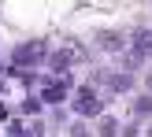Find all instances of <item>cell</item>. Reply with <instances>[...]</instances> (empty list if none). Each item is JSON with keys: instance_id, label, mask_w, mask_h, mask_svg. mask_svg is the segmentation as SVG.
Returning a JSON list of instances; mask_svg holds the SVG:
<instances>
[{"instance_id": "obj_1", "label": "cell", "mask_w": 152, "mask_h": 137, "mask_svg": "<svg viewBox=\"0 0 152 137\" xmlns=\"http://www.w3.org/2000/svg\"><path fill=\"white\" fill-rule=\"evenodd\" d=\"M93 44L100 52H108V56H115V52L126 48V34H123V30H96V34H93Z\"/></svg>"}, {"instance_id": "obj_2", "label": "cell", "mask_w": 152, "mask_h": 137, "mask_svg": "<svg viewBox=\"0 0 152 137\" xmlns=\"http://www.w3.org/2000/svg\"><path fill=\"white\" fill-rule=\"evenodd\" d=\"M74 111H78L82 119H96L104 111V104H100V96H96L93 89H78V96H74Z\"/></svg>"}, {"instance_id": "obj_3", "label": "cell", "mask_w": 152, "mask_h": 137, "mask_svg": "<svg viewBox=\"0 0 152 137\" xmlns=\"http://www.w3.org/2000/svg\"><path fill=\"white\" fill-rule=\"evenodd\" d=\"M41 56H45V41H26L11 52L15 63H41Z\"/></svg>"}, {"instance_id": "obj_4", "label": "cell", "mask_w": 152, "mask_h": 137, "mask_svg": "<svg viewBox=\"0 0 152 137\" xmlns=\"http://www.w3.org/2000/svg\"><path fill=\"white\" fill-rule=\"evenodd\" d=\"M134 119H137V122H145V119H152V93H148V89L134 96Z\"/></svg>"}, {"instance_id": "obj_5", "label": "cell", "mask_w": 152, "mask_h": 137, "mask_svg": "<svg viewBox=\"0 0 152 137\" xmlns=\"http://www.w3.org/2000/svg\"><path fill=\"white\" fill-rule=\"evenodd\" d=\"M123 133V126L115 122V119H100V126H96V137H119Z\"/></svg>"}, {"instance_id": "obj_6", "label": "cell", "mask_w": 152, "mask_h": 137, "mask_svg": "<svg viewBox=\"0 0 152 137\" xmlns=\"http://www.w3.org/2000/svg\"><path fill=\"white\" fill-rule=\"evenodd\" d=\"M119 137H137V122H126V126H123V133H119Z\"/></svg>"}, {"instance_id": "obj_7", "label": "cell", "mask_w": 152, "mask_h": 137, "mask_svg": "<svg viewBox=\"0 0 152 137\" xmlns=\"http://www.w3.org/2000/svg\"><path fill=\"white\" fill-rule=\"evenodd\" d=\"M145 137H152V122H148V130H145Z\"/></svg>"}]
</instances>
